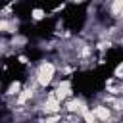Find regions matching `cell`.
<instances>
[{"label": "cell", "instance_id": "cell-1", "mask_svg": "<svg viewBox=\"0 0 123 123\" xmlns=\"http://www.w3.org/2000/svg\"><path fill=\"white\" fill-rule=\"evenodd\" d=\"M56 75H58V63L52 60H40L37 63V67H33L31 79L37 83V86L40 90H46L56 81Z\"/></svg>", "mask_w": 123, "mask_h": 123}, {"label": "cell", "instance_id": "cell-2", "mask_svg": "<svg viewBox=\"0 0 123 123\" xmlns=\"http://www.w3.org/2000/svg\"><path fill=\"white\" fill-rule=\"evenodd\" d=\"M38 108H40V115H56V113H63V108H62V102L54 96V90H46L42 100L38 102Z\"/></svg>", "mask_w": 123, "mask_h": 123}, {"label": "cell", "instance_id": "cell-3", "mask_svg": "<svg viewBox=\"0 0 123 123\" xmlns=\"http://www.w3.org/2000/svg\"><path fill=\"white\" fill-rule=\"evenodd\" d=\"M62 108H63L65 113H73V115H79V117H81V113L86 111V110L90 108V104H88L83 96H71V98H67V100L62 104Z\"/></svg>", "mask_w": 123, "mask_h": 123}, {"label": "cell", "instance_id": "cell-4", "mask_svg": "<svg viewBox=\"0 0 123 123\" xmlns=\"http://www.w3.org/2000/svg\"><path fill=\"white\" fill-rule=\"evenodd\" d=\"M54 96L63 104L67 98H71V96H75V92H73V85H71V79H56L54 83Z\"/></svg>", "mask_w": 123, "mask_h": 123}, {"label": "cell", "instance_id": "cell-5", "mask_svg": "<svg viewBox=\"0 0 123 123\" xmlns=\"http://www.w3.org/2000/svg\"><path fill=\"white\" fill-rule=\"evenodd\" d=\"M106 12L110 13V19L113 23H119L123 21V0H113V2H108L104 4Z\"/></svg>", "mask_w": 123, "mask_h": 123}, {"label": "cell", "instance_id": "cell-6", "mask_svg": "<svg viewBox=\"0 0 123 123\" xmlns=\"http://www.w3.org/2000/svg\"><path fill=\"white\" fill-rule=\"evenodd\" d=\"M90 111L94 113V117L98 119V123H106L111 115H113V111L110 110V106H106V104H100V102H94V104H90Z\"/></svg>", "mask_w": 123, "mask_h": 123}, {"label": "cell", "instance_id": "cell-7", "mask_svg": "<svg viewBox=\"0 0 123 123\" xmlns=\"http://www.w3.org/2000/svg\"><path fill=\"white\" fill-rule=\"evenodd\" d=\"M19 33V19L12 17V19H0V35H17Z\"/></svg>", "mask_w": 123, "mask_h": 123}, {"label": "cell", "instance_id": "cell-8", "mask_svg": "<svg viewBox=\"0 0 123 123\" xmlns=\"http://www.w3.org/2000/svg\"><path fill=\"white\" fill-rule=\"evenodd\" d=\"M23 85H25L23 81H12V83L8 85V88H6V92H4V98H6V100H15L17 94L21 92Z\"/></svg>", "mask_w": 123, "mask_h": 123}, {"label": "cell", "instance_id": "cell-9", "mask_svg": "<svg viewBox=\"0 0 123 123\" xmlns=\"http://www.w3.org/2000/svg\"><path fill=\"white\" fill-rule=\"evenodd\" d=\"M8 42H10V48H12V50H21V48H25V46L29 44V38H27L25 35L17 33V35L10 37V38H8Z\"/></svg>", "mask_w": 123, "mask_h": 123}, {"label": "cell", "instance_id": "cell-10", "mask_svg": "<svg viewBox=\"0 0 123 123\" xmlns=\"http://www.w3.org/2000/svg\"><path fill=\"white\" fill-rule=\"evenodd\" d=\"M113 46H115V40H96V42H94V52L106 54V52L111 50Z\"/></svg>", "mask_w": 123, "mask_h": 123}, {"label": "cell", "instance_id": "cell-11", "mask_svg": "<svg viewBox=\"0 0 123 123\" xmlns=\"http://www.w3.org/2000/svg\"><path fill=\"white\" fill-rule=\"evenodd\" d=\"M48 17V12L44 10V8H33L31 10V19L33 21H42V19H46Z\"/></svg>", "mask_w": 123, "mask_h": 123}, {"label": "cell", "instance_id": "cell-12", "mask_svg": "<svg viewBox=\"0 0 123 123\" xmlns=\"http://www.w3.org/2000/svg\"><path fill=\"white\" fill-rule=\"evenodd\" d=\"M110 110H111L113 113H117V115H121V117H123V96H117V98H113V102H111Z\"/></svg>", "mask_w": 123, "mask_h": 123}, {"label": "cell", "instance_id": "cell-13", "mask_svg": "<svg viewBox=\"0 0 123 123\" xmlns=\"http://www.w3.org/2000/svg\"><path fill=\"white\" fill-rule=\"evenodd\" d=\"M81 123H98V119L94 117V113L90 111V108L81 113Z\"/></svg>", "mask_w": 123, "mask_h": 123}, {"label": "cell", "instance_id": "cell-14", "mask_svg": "<svg viewBox=\"0 0 123 123\" xmlns=\"http://www.w3.org/2000/svg\"><path fill=\"white\" fill-rule=\"evenodd\" d=\"M17 62H19L21 65H25V67H29V69H33V63L29 62V58H27L25 54H17Z\"/></svg>", "mask_w": 123, "mask_h": 123}, {"label": "cell", "instance_id": "cell-15", "mask_svg": "<svg viewBox=\"0 0 123 123\" xmlns=\"http://www.w3.org/2000/svg\"><path fill=\"white\" fill-rule=\"evenodd\" d=\"M115 44H117V46H121V48H123V31H121V33H119V37H117V38H115Z\"/></svg>", "mask_w": 123, "mask_h": 123}, {"label": "cell", "instance_id": "cell-16", "mask_svg": "<svg viewBox=\"0 0 123 123\" xmlns=\"http://www.w3.org/2000/svg\"><path fill=\"white\" fill-rule=\"evenodd\" d=\"M65 10V4H62V6H56L54 10H52V13H58V12H63Z\"/></svg>", "mask_w": 123, "mask_h": 123}, {"label": "cell", "instance_id": "cell-17", "mask_svg": "<svg viewBox=\"0 0 123 123\" xmlns=\"http://www.w3.org/2000/svg\"><path fill=\"white\" fill-rule=\"evenodd\" d=\"M117 67H119V69L123 71V62H119V63H117Z\"/></svg>", "mask_w": 123, "mask_h": 123}, {"label": "cell", "instance_id": "cell-18", "mask_svg": "<svg viewBox=\"0 0 123 123\" xmlns=\"http://www.w3.org/2000/svg\"><path fill=\"white\" fill-rule=\"evenodd\" d=\"M10 123H21V121H17V119H13V121H10Z\"/></svg>", "mask_w": 123, "mask_h": 123}, {"label": "cell", "instance_id": "cell-19", "mask_svg": "<svg viewBox=\"0 0 123 123\" xmlns=\"http://www.w3.org/2000/svg\"><path fill=\"white\" fill-rule=\"evenodd\" d=\"M119 123H123V119H121V121H119Z\"/></svg>", "mask_w": 123, "mask_h": 123}, {"label": "cell", "instance_id": "cell-20", "mask_svg": "<svg viewBox=\"0 0 123 123\" xmlns=\"http://www.w3.org/2000/svg\"><path fill=\"white\" fill-rule=\"evenodd\" d=\"M0 88H2V85H0Z\"/></svg>", "mask_w": 123, "mask_h": 123}]
</instances>
